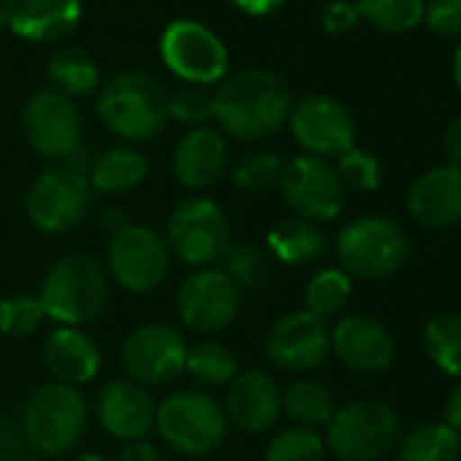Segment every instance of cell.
<instances>
[{
	"instance_id": "obj_1",
	"label": "cell",
	"mask_w": 461,
	"mask_h": 461,
	"mask_svg": "<svg viewBox=\"0 0 461 461\" xmlns=\"http://www.w3.org/2000/svg\"><path fill=\"white\" fill-rule=\"evenodd\" d=\"M212 95V120L222 133L240 141L269 139L288 122L294 109L285 79L267 68H248L228 77Z\"/></svg>"
},
{
	"instance_id": "obj_2",
	"label": "cell",
	"mask_w": 461,
	"mask_h": 461,
	"mask_svg": "<svg viewBox=\"0 0 461 461\" xmlns=\"http://www.w3.org/2000/svg\"><path fill=\"white\" fill-rule=\"evenodd\" d=\"M95 112L117 139L149 141L168 122V93L141 71H122L104 85Z\"/></svg>"
},
{
	"instance_id": "obj_3",
	"label": "cell",
	"mask_w": 461,
	"mask_h": 461,
	"mask_svg": "<svg viewBox=\"0 0 461 461\" xmlns=\"http://www.w3.org/2000/svg\"><path fill=\"white\" fill-rule=\"evenodd\" d=\"M39 299L47 318L79 329L104 312L109 302V277L95 258L68 253L47 269Z\"/></svg>"
},
{
	"instance_id": "obj_4",
	"label": "cell",
	"mask_w": 461,
	"mask_h": 461,
	"mask_svg": "<svg viewBox=\"0 0 461 461\" xmlns=\"http://www.w3.org/2000/svg\"><path fill=\"white\" fill-rule=\"evenodd\" d=\"M334 256L348 277L385 280L404 269L410 258V240L396 220L366 214L339 230L334 240Z\"/></svg>"
},
{
	"instance_id": "obj_5",
	"label": "cell",
	"mask_w": 461,
	"mask_h": 461,
	"mask_svg": "<svg viewBox=\"0 0 461 461\" xmlns=\"http://www.w3.org/2000/svg\"><path fill=\"white\" fill-rule=\"evenodd\" d=\"M87 399L66 383H47L31 393L23 410V437L44 456L74 450L87 431Z\"/></svg>"
},
{
	"instance_id": "obj_6",
	"label": "cell",
	"mask_w": 461,
	"mask_h": 461,
	"mask_svg": "<svg viewBox=\"0 0 461 461\" xmlns=\"http://www.w3.org/2000/svg\"><path fill=\"white\" fill-rule=\"evenodd\" d=\"M155 429L160 439L179 456H209L222 445L228 418L212 393L187 388L168 393L158 404Z\"/></svg>"
},
{
	"instance_id": "obj_7",
	"label": "cell",
	"mask_w": 461,
	"mask_h": 461,
	"mask_svg": "<svg viewBox=\"0 0 461 461\" xmlns=\"http://www.w3.org/2000/svg\"><path fill=\"white\" fill-rule=\"evenodd\" d=\"M87 168L60 160L47 166L31 185L25 198V212L31 222L44 234H66L74 230L93 206V185Z\"/></svg>"
},
{
	"instance_id": "obj_8",
	"label": "cell",
	"mask_w": 461,
	"mask_h": 461,
	"mask_svg": "<svg viewBox=\"0 0 461 461\" xmlns=\"http://www.w3.org/2000/svg\"><path fill=\"white\" fill-rule=\"evenodd\" d=\"M166 245L190 269H209L230 248V225L225 209L206 195L179 201L166 225Z\"/></svg>"
},
{
	"instance_id": "obj_9",
	"label": "cell",
	"mask_w": 461,
	"mask_h": 461,
	"mask_svg": "<svg viewBox=\"0 0 461 461\" xmlns=\"http://www.w3.org/2000/svg\"><path fill=\"white\" fill-rule=\"evenodd\" d=\"M323 442L339 461H377L399 442V418L385 402H350L331 415Z\"/></svg>"
},
{
	"instance_id": "obj_10",
	"label": "cell",
	"mask_w": 461,
	"mask_h": 461,
	"mask_svg": "<svg viewBox=\"0 0 461 461\" xmlns=\"http://www.w3.org/2000/svg\"><path fill=\"white\" fill-rule=\"evenodd\" d=\"M109 272L114 283L131 294H149L163 285L171 269V250L155 228L128 222L112 234Z\"/></svg>"
},
{
	"instance_id": "obj_11",
	"label": "cell",
	"mask_w": 461,
	"mask_h": 461,
	"mask_svg": "<svg viewBox=\"0 0 461 461\" xmlns=\"http://www.w3.org/2000/svg\"><path fill=\"white\" fill-rule=\"evenodd\" d=\"M166 68L193 87H209L228 74L225 44L195 20H176L160 36Z\"/></svg>"
},
{
	"instance_id": "obj_12",
	"label": "cell",
	"mask_w": 461,
	"mask_h": 461,
	"mask_svg": "<svg viewBox=\"0 0 461 461\" xmlns=\"http://www.w3.org/2000/svg\"><path fill=\"white\" fill-rule=\"evenodd\" d=\"M280 190L285 203L296 212V217L310 220L315 225L337 220L345 206V187L339 182V174L323 158H294L283 168Z\"/></svg>"
},
{
	"instance_id": "obj_13",
	"label": "cell",
	"mask_w": 461,
	"mask_h": 461,
	"mask_svg": "<svg viewBox=\"0 0 461 461\" xmlns=\"http://www.w3.org/2000/svg\"><path fill=\"white\" fill-rule=\"evenodd\" d=\"M122 369L139 385H168L185 372L187 342L168 323H144L122 342Z\"/></svg>"
},
{
	"instance_id": "obj_14",
	"label": "cell",
	"mask_w": 461,
	"mask_h": 461,
	"mask_svg": "<svg viewBox=\"0 0 461 461\" xmlns=\"http://www.w3.org/2000/svg\"><path fill=\"white\" fill-rule=\"evenodd\" d=\"M291 133L312 158H339L356 147L353 112L331 95H307L291 109Z\"/></svg>"
},
{
	"instance_id": "obj_15",
	"label": "cell",
	"mask_w": 461,
	"mask_h": 461,
	"mask_svg": "<svg viewBox=\"0 0 461 461\" xmlns=\"http://www.w3.org/2000/svg\"><path fill=\"white\" fill-rule=\"evenodd\" d=\"M25 139L47 160H66L82 147V117L71 98L55 90H39L23 109Z\"/></svg>"
},
{
	"instance_id": "obj_16",
	"label": "cell",
	"mask_w": 461,
	"mask_h": 461,
	"mask_svg": "<svg viewBox=\"0 0 461 461\" xmlns=\"http://www.w3.org/2000/svg\"><path fill=\"white\" fill-rule=\"evenodd\" d=\"M240 288L222 269H195L176 291V310L182 323L195 334H217L234 323L240 312Z\"/></svg>"
},
{
	"instance_id": "obj_17",
	"label": "cell",
	"mask_w": 461,
	"mask_h": 461,
	"mask_svg": "<svg viewBox=\"0 0 461 461\" xmlns=\"http://www.w3.org/2000/svg\"><path fill=\"white\" fill-rule=\"evenodd\" d=\"M331 353V329L307 310L280 318L267 337V356L283 372H310Z\"/></svg>"
},
{
	"instance_id": "obj_18",
	"label": "cell",
	"mask_w": 461,
	"mask_h": 461,
	"mask_svg": "<svg viewBox=\"0 0 461 461\" xmlns=\"http://www.w3.org/2000/svg\"><path fill=\"white\" fill-rule=\"evenodd\" d=\"M331 353L358 375H377L396 356L393 337L385 323L369 315H345L331 329Z\"/></svg>"
},
{
	"instance_id": "obj_19",
	"label": "cell",
	"mask_w": 461,
	"mask_h": 461,
	"mask_svg": "<svg viewBox=\"0 0 461 461\" xmlns=\"http://www.w3.org/2000/svg\"><path fill=\"white\" fill-rule=\"evenodd\" d=\"M225 418L242 431L261 434L283 415V388L264 369L240 372L225 391Z\"/></svg>"
},
{
	"instance_id": "obj_20",
	"label": "cell",
	"mask_w": 461,
	"mask_h": 461,
	"mask_svg": "<svg viewBox=\"0 0 461 461\" xmlns=\"http://www.w3.org/2000/svg\"><path fill=\"white\" fill-rule=\"evenodd\" d=\"M158 404L152 393L133 380H112L95 399L101 426L122 442H139L155 429Z\"/></svg>"
},
{
	"instance_id": "obj_21",
	"label": "cell",
	"mask_w": 461,
	"mask_h": 461,
	"mask_svg": "<svg viewBox=\"0 0 461 461\" xmlns=\"http://www.w3.org/2000/svg\"><path fill=\"white\" fill-rule=\"evenodd\" d=\"M410 217L431 230L461 225V166L442 163L423 171L407 193Z\"/></svg>"
},
{
	"instance_id": "obj_22",
	"label": "cell",
	"mask_w": 461,
	"mask_h": 461,
	"mask_svg": "<svg viewBox=\"0 0 461 461\" xmlns=\"http://www.w3.org/2000/svg\"><path fill=\"white\" fill-rule=\"evenodd\" d=\"M6 28L25 41H58L82 20V0H4Z\"/></svg>"
},
{
	"instance_id": "obj_23",
	"label": "cell",
	"mask_w": 461,
	"mask_h": 461,
	"mask_svg": "<svg viewBox=\"0 0 461 461\" xmlns=\"http://www.w3.org/2000/svg\"><path fill=\"white\" fill-rule=\"evenodd\" d=\"M228 166V144L225 136L214 128H193L187 131L171 158L174 176L190 187V190H203L212 187Z\"/></svg>"
},
{
	"instance_id": "obj_24",
	"label": "cell",
	"mask_w": 461,
	"mask_h": 461,
	"mask_svg": "<svg viewBox=\"0 0 461 461\" xmlns=\"http://www.w3.org/2000/svg\"><path fill=\"white\" fill-rule=\"evenodd\" d=\"M101 361L104 356L98 342L82 329L60 326L44 342V364L58 383L74 388L90 383L101 372Z\"/></svg>"
},
{
	"instance_id": "obj_25",
	"label": "cell",
	"mask_w": 461,
	"mask_h": 461,
	"mask_svg": "<svg viewBox=\"0 0 461 461\" xmlns=\"http://www.w3.org/2000/svg\"><path fill=\"white\" fill-rule=\"evenodd\" d=\"M267 250L277 264L307 267V264L321 261L329 253V237L323 234L321 225L302 220V217H291L269 228Z\"/></svg>"
},
{
	"instance_id": "obj_26",
	"label": "cell",
	"mask_w": 461,
	"mask_h": 461,
	"mask_svg": "<svg viewBox=\"0 0 461 461\" xmlns=\"http://www.w3.org/2000/svg\"><path fill=\"white\" fill-rule=\"evenodd\" d=\"M147 171H149V163L139 149L112 147V149L101 152L98 158H93L87 179L95 193L125 195L147 179Z\"/></svg>"
},
{
	"instance_id": "obj_27",
	"label": "cell",
	"mask_w": 461,
	"mask_h": 461,
	"mask_svg": "<svg viewBox=\"0 0 461 461\" xmlns=\"http://www.w3.org/2000/svg\"><path fill=\"white\" fill-rule=\"evenodd\" d=\"M47 77L52 82V90L71 101L93 95L101 85L98 63L93 60L90 52H85L79 47H66V50L55 52L47 66Z\"/></svg>"
},
{
	"instance_id": "obj_28",
	"label": "cell",
	"mask_w": 461,
	"mask_h": 461,
	"mask_svg": "<svg viewBox=\"0 0 461 461\" xmlns=\"http://www.w3.org/2000/svg\"><path fill=\"white\" fill-rule=\"evenodd\" d=\"M396 461H461V434L445 423H418L402 439Z\"/></svg>"
},
{
	"instance_id": "obj_29",
	"label": "cell",
	"mask_w": 461,
	"mask_h": 461,
	"mask_svg": "<svg viewBox=\"0 0 461 461\" xmlns=\"http://www.w3.org/2000/svg\"><path fill=\"white\" fill-rule=\"evenodd\" d=\"M283 412L294 426L302 429H318L331 420L337 412L331 391L318 380H296L283 393Z\"/></svg>"
},
{
	"instance_id": "obj_30",
	"label": "cell",
	"mask_w": 461,
	"mask_h": 461,
	"mask_svg": "<svg viewBox=\"0 0 461 461\" xmlns=\"http://www.w3.org/2000/svg\"><path fill=\"white\" fill-rule=\"evenodd\" d=\"M220 261L225 277L240 288V294L267 288L275 275V258L269 256V250L253 242H230Z\"/></svg>"
},
{
	"instance_id": "obj_31",
	"label": "cell",
	"mask_w": 461,
	"mask_h": 461,
	"mask_svg": "<svg viewBox=\"0 0 461 461\" xmlns=\"http://www.w3.org/2000/svg\"><path fill=\"white\" fill-rule=\"evenodd\" d=\"M185 372L201 388H220L240 375V358L228 345L206 339L195 348H187Z\"/></svg>"
},
{
	"instance_id": "obj_32",
	"label": "cell",
	"mask_w": 461,
	"mask_h": 461,
	"mask_svg": "<svg viewBox=\"0 0 461 461\" xmlns=\"http://www.w3.org/2000/svg\"><path fill=\"white\" fill-rule=\"evenodd\" d=\"M423 345L437 369L461 380V315L431 318L423 329Z\"/></svg>"
},
{
	"instance_id": "obj_33",
	"label": "cell",
	"mask_w": 461,
	"mask_h": 461,
	"mask_svg": "<svg viewBox=\"0 0 461 461\" xmlns=\"http://www.w3.org/2000/svg\"><path fill=\"white\" fill-rule=\"evenodd\" d=\"M350 294H353V280L339 267L337 269H321L307 283L304 307H307L310 315H315V318L329 323L331 318H337L348 307Z\"/></svg>"
},
{
	"instance_id": "obj_34",
	"label": "cell",
	"mask_w": 461,
	"mask_h": 461,
	"mask_svg": "<svg viewBox=\"0 0 461 461\" xmlns=\"http://www.w3.org/2000/svg\"><path fill=\"white\" fill-rule=\"evenodd\" d=\"M358 14L383 33H407L423 23V0H358Z\"/></svg>"
},
{
	"instance_id": "obj_35",
	"label": "cell",
	"mask_w": 461,
	"mask_h": 461,
	"mask_svg": "<svg viewBox=\"0 0 461 461\" xmlns=\"http://www.w3.org/2000/svg\"><path fill=\"white\" fill-rule=\"evenodd\" d=\"M283 168L285 163L277 152L256 149L237 160L234 171H230V179L245 193H261V190H272L275 185H280Z\"/></svg>"
},
{
	"instance_id": "obj_36",
	"label": "cell",
	"mask_w": 461,
	"mask_h": 461,
	"mask_svg": "<svg viewBox=\"0 0 461 461\" xmlns=\"http://www.w3.org/2000/svg\"><path fill=\"white\" fill-rule=\"evenodd\" d=\"M326 458V442L315 429L291 426L280 431L269 447L264 461H323Z\"/></svg>"
},
{
	"instance_id": "obj_37",
	"label": "cell",
	"mask_w": 461,
	"mask_h": 461,
	"mask_svg": "<svg viewBox=\"0 0 461 461\" xmlns=\"http://www.w3.org/2000/svg\"><path fill=\"white\" fill-rule=\"evenodd\" d=\"M47 312L39 296L31 294H12L0 299V334L23 339L36 334V329L44 323Z\"/></svg>"
},
{
	"instance_id": "obj_38",
	"label": "cell",
	"mask_w": 461,
	"mask_h": 461,
	"mask_svg": "<svg viewBox=\"0 0 461 461\" xmlns=\"http://www.w3.org/2000/svg\"><path fill=\"white\" fill-rule=\"evenodd\" d=\"M337 174H339V182H342V187L348 190H356V193H372V190H377L380 187V174H383V168H380V160L372 155V152H366V149H361V147H353V149H348L345 155H339L337 158Z\"/></svg>"
},
{
	"instance_id": "obj_39",
	"label": "cell",
	"mask_w": 461,
	"mask_h": 461,
	"mask_svg": "<svg viewBox=\"0 0 461 461\" xmlns=\"http://www.w3.org/2000/svg\"><path fill=\"white\" fill-rule=\"evenodd\" d=\"M214 112V95L206 87H185L174 95H168V120L185 125V128H203L212 120Z\"/></svg>"
},
{
	"instance_id": "obj_40",
	"label": "cell",
	"mask_w": 461,
	"mask_h": 461,
	"mask_svg": "<svg viewBox=\"0 0 461 461\" xmlns=\"http://www.w3.org/2000/svg\"><path fill=\"white\" fill-rule=\"evenodd\" d=\"M423 23L439 39H458L461 0H423Z\"/></svg>"
},
{
	"instance_id": "obj_41",
	"label": "cell",
	"mask_w": 461,
	"mask_h": 461,
	"mask_svg": "<svg viewBox=\"0 0 461 461\" xmlns=\"http://www.w3.org/2000/svg\"><path fill=\"white\" fill-rule=\"evenodd\" d=\"M321 23H323L326 33L345 36V33H350L361 23V14H358V6L350 4V0H331V4L323 9Z\"/></svg>"
},
{
	"instance_id": "obj_42",
	"label": "cell",
	"mask_w": 461,
	"mask_h": 461,
	"mask_svg": "<svg viewBox=\"0 0 461 461\" xmlns=\"http://www.w3.org/2000/svg\"><path fill=\"white\" fill-rule=\"evenodd\" d=\"M442 152H445L447 163L461 166V117H453V120L445 125V133H442Z\"/></svg>"
},
{
	"instance_id": "obj_43",
	"label": "cell",
	"mask_w": 461,
	"mask_h": 461,
	"mask_svg": "<svg viewBox=\"0 0 461 461\" xmlns=\"http://www.w3.org/2000/svg\"><path fill=\"white\" fill-rule=\"evenodd\" d=\"M117 461H163V458H160V450H158L152 442L139 439V442H128V445L120 450Z\"/></svg>"
},
{
	"instance_id": "obj_44",
	"label": "cell",
	"mask_w": 461,
	"mask_h": 461,
	"mask_svg": "<svg viewBox=\"0 0 461 461\" xmlns=\"http://www.w3.org/2000/svg\"><path fill=\"white\" fill-rule=\"evenodd\" d=\"M240 12H245V14H250V17H267V14H272V12H277L285 0H230Z\"/></svg>"
},
{
	"instance_id": "obj_45",
	"label": "cell",
	"mask_w": 461,
	"mask_h": 461,
	"mask_svg": "<svg viewBox=\"0 0 461 461\" xmlns=\"http://www.w3.org/2000/svg\"><path fill=\"white\" fill-rule=\"evenodd\" d=\"M442 423L450 426L456 434H461V383L445 399V420Z\"/></svg>"
},
{
	"instance_id": "obj_46",
	"label": "cell",
	"mask_w": 461,
	"mask_h": 461,
	"mask_svg": "<svg viewBox=\"0 0 461 461\" xmlns=\"http://www.w3.org/2000/svg\"><path fill=\"white\" fill-rule=\"evenodd\" d=\"M453 79H456V85L461 87V44H458V50H456V55H453Z\"/></svg>"
},
{
	"instance_id": "obj_47",
	"label": "cell",
	"mask_w": 461,
	"mask_h": 461,
	"mask_svg": "<svg viewBox=\"0 0 461 461\" xmlns=\"http://www.w3.org/2000/svg\"><path fill=\"white\" fill-rule=\"evenodd\" d=\"M71 461H104L98 453H79L77 458H71Z\"/></svg>"
},
{
	"instance_id": "obj_48",
	"label": "cell",
	"mask_w": 461,
	"mask_h": 461,
	"mask_svg": "<svg viewBox=\"0 0 461 461\" xmlns=\"http://www.w3.org/2000/svg\"><path fill=\"white\" fill-rule=\"evenodd\" d=\"M12 461H44V458H36V456H17V458H12Z\"/></svg>"
},
{
	"instance_id": "obj_49",
	"label": "cell",
	"mask_w": 461,
	"mask_h": 461,
	"mask_svg": "<svg viewBox=\"0 0 461 461\" xmlns=\"http://www.w3.org/2000/svg\"><path fill=\"white\" fill-rule=\"evenodd\" d=\"M4 25H6V23H4V14H0V28H4Z\"/></svg>"
}]
</instances>
